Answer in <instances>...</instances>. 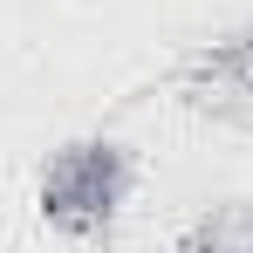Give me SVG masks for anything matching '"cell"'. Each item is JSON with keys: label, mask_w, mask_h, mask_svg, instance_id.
<instances>
[{"label": "cell", "mask_w": 253, "mask_h": 253, "mask_svg": "<svg viewBox=\"0 0 253 253\" xmlns=\"http://www.w3.org/2000/svg\"><path fill=\"white\" fill-rule=\"evenodd\" d=\"M130 199V151L110 144V137H76L62 144L42 165V185H35V206L55 233L69 240H96L117 226V212Z\"/></svg>", "instance_id": "obj_1"}, {"label": "cell", "mask_w": 253, "mask_h": 253, "mask_svg": "<svg viewBox=\"0 0 253 253\" xmlns=\"http://www.w3.org/2000/svg\"><path fill=\"white\" fill-rule=\"evenodd\" d=\"M178 96H185L192 117L253 130V28H233L219 42L192 48L185 69H178Z\"/></svg>", "instance_id": "obj_2"}, {"label": "cell", "mask_w": 253, "mask_h": 253, "mask_svg": "<svg viewBox=\"0 0 253 253\" xmlns=\"http://www.w3.org/2000/svg\"><path fill=\"white\" fill-rule=\"evenodd\" d=\"M171 253H253V199H226V206L199 212L171 240Z\"/></svg>", "instance_id": "obj_3"}]
</instances>
